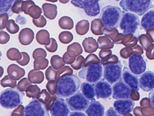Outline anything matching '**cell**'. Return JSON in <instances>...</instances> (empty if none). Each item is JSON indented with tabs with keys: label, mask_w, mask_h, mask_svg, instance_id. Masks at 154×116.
<instances>
[{
	"label": "cell",
	"mask_w": 154,
	"mask_h": 116,
	"mask_svg": "<svg viewBox=\"0 0 154 116\" xmlns=\"http://www.w3.org/2000/svg\"><path fill=\"white\" fill-rule=\"evenodd\" d=\"M81 91L83 96L89 101L95 100V87L92 83L83 82L81 84Z\"/></svg>",
	"instance_id": "cell-21"
},
{
	"label": "cell",
	"mask_w": 154,
	"mask_h": 116,
	"mask_svg": "<svg viewBox=\"0 0 154 116\" xmlns=\"http://www.w3.org/2000/svg\"><path fill=\"white\" fill-rule=\"evenodd\" d=\"M128 66L131 72L138 76L146 72V62L141 54L134 53L129 58Z\"/></svg>",
	"instance_id": "cell-11"
},
{
	"label": "cell",
	"mask_w": 154,
	"mask_h": 116,
	"mask_svg": "<svg viewBox=\"0 0 154 116\" xmlns=\"http://www.w3.org/2000/svg\"><path fill=\"white\" fill-rule=\"evenodd\" d=\"M70 110L74 111H85L90 104V101L86 99L81 92L76 93L66 99Z\"/></svg>",
	"instance_id": "cell-8"
},
{
	"label": "cell",
	"mask_w": 154,
	"mask_h": 116,
	"mask_svg": "<svg viewBox=\"0 0 154 116\" xmlns=\"http://www.w3.org/2000/svg\"><path fill=\"white\" fill-rule=\"evenodd\" d=\"M28 77L30 82L34 84H40L44 81L45 79L44 72L35 69L29 72Z\"/></svg>",
	"instance_id": "cell-25"
},
{
	"label": "cell",
	"mask_w": 154,
	"mask_h": 116,
	"mask_svg": "<svg viewBox=\"0 0 154 116\" xmlns=\"http://www.w3.org/2000/svg\"><path fill=\"white\" fill-rule=\"evenodd\" d=\"M85 113L87 116H104L105 108L100 102L92 101L85 111Z\"/></svg>",
	"instance_id": "cell-18"
},
{
	"label": "cell",
	"mask_w": 154,
	"mask_h": 116,
	"mask_svg": "<svg viewBox=\"0 0 154 116\" xmlns=\"http://www.w3.org/2000/svg\"><path fill=\"white\" fill-rule=\"evenodd\" d=\"M25 93L17 89L11 88L2 91L0 95V103L2 108L11 109L22 105Z\"/></svg>",
	"instance_id": "cell-3"
},
{
	"label": "cell",
	"mask_w": 154,
	"mask_h": 116,
	"mask_svg": "<svg viewBox=\"0 0 154 116\" xmlns=\"http://www.w3.org/2000/svg\"><path fill=\"white\" fill-rule=\"evenodd\" d=\"M85 60V59L82 55H79L75 58V60L74 62L73 63L71 64V67L76 70L80 69L81 68H82Z\"/></svg>",
	"instance_id": "cell-45"
},
{
	"label": "cell",
	"mask_w": 154,
	"mask_h": 116,
	"mask_svg": "<svg viewBox=\"0 0 154 116\" xmlns=\"http://www.w3.org/2000/svg\"><path fill=\"white\" fill-rule=\"evenodd\" d=\"M46 49L49 52H55L57 50L58 44L55 39L53 38H50V43L49 45L45 46Z\"/></svg>",
	"instance_id": "cell-47"
},
{
	"label": "cell",
	"mask_w": 154,
	"mask_h": 116,
	"mask_svg": "<svg viewBox=\"0 0 154 116\" xmlns=\"http://www.w3.org/2000/svg\"><path fill=\"white\" fill-rule=\"evenodd\" d=\"M50 62L52 67L57 70L64 67L66 64L63 58L58 55H53L51 57Z\"/></svg>",
	"instance_id": "cell-33"
},
{
	"label": "cell",
	"mask_w": 154,
	"mask_h": 116,
	"mask_svg": "<svg viewBox=\"0 0 154 116\" xmlns=\"http://www.w3.org/2000/svg\"><path fill=\"white\" fill-rule=\"evenodd\" d=\"M103 25L100 20H93L91 22V30L92 32L95 34H100V25Z\"/></svg>",
	"instance_id": "cell-44"
},
{
	"label": "cell",
	"mask_w": 154,
	"mask_h": 116,
	"mask_svg": "<svg viewBox=\"0 0 154 116\" xmlns=\"http://www.w3.org/2000/svg\"><path fill=\"white\" fill-rule=\"evenodd\" d=\"M46 88L49 93L52 95H55L57 89V81H49L46 84Z\"/></svg>",
	"instance_id": "cell-46"
},
{
	"label": "cell",
	"mask_w": 154,
	"mask_h": 116,
	"mask_svg": "<svg viewBox=\"0 0 154 116\" xmlns=\"http://www.w3.org/2000/svg\"><path fill=\"white\" fill-rule=\"evenodd\" d=\"M1 71H2V74H1V77H2V74H3V72H4V71H3V68H2V67H1Z\"/></svg>",
	"instance_id": "cell-61"
},
{
	"label": "cell",
	"mask_w": 154,
	"mask_h": 116,
	"mask_svg": "<svg viewBox=\"0 0 154 116\" xmlns=\"http://www.w3.org/2000/svg\"><path fill=\"white\" fill-rule=\"evenodd\" d=\"M57 98V96L56 95H51L46 90L44 89L41 91L37 99L45 104L48 109L49 110L50 106Z\"/></svg>",
	"instance_id": "cell-23"
},
{
	"label": "cell",
	"mask_w": 154,
	"mask_h": 116,
	"mask_svg": "<svg viewBox=\"0 0 154 116\" xmlns=\"http://www.w3.org/2000/svg\"><path fill=\"white\" fill-rule=\"evenodd\" d=\"M139 25L140 21L137 15L133 13L123 11L119 26L123 35L135 33Z\"/></svg>",
	"instance_id": "cell-5"
},
{
	"label": "cell",
	"mask_w": 154,
	"mask_h": 116,
	"mask_svg": "<svg viewBox=\"0 0 154 116\" xmlns=\"http://www.w3.org/2000/svg\"><path fill=\"white\" fill-rule=\"evenodd\" d=\"M95 94L97 99H106L112 95V87L111 84L104 79H101L95 83Z\"/></svg>",
	"instance_id": "cell-14"
},
{
	"label": "cell",
	"mask_w": 154,
	"mask_h": 116,
	"mask_svg": "<svg viewBox=\"0 0 154 116\" xmlns=\"http://www.w3.org/2000/svg\"><path fill=\"white\" fill-rule=\"evenodd\" d=\"M119 5L126 12L133 13L140 16L154 7L153 1L151 0H122L120 1Z\"/></svg>",
	"instance_id": "cell-4"
},
{
	"label": "cell",
	"mask_w": 154,
	"mask_h": 116,
	"mask_svg": "<svg viewBox=\"0 0 154 116\" xmlns=\"http://www.w3.org/2000/svg\"><path fill=\"white\" fill-rule=\"evenodd\" d=\"M10 39V36L8 33L4 31H1L0 32V44H6L9 41Z\"/></svg>",
	"instance_id": "cell-53"
},
{
	"label": "cell",
	"mask_w": 154,
	"mask_h": 116,
	"mask_svg": "<svg viewBox=\"0 0 154 116\" xmlns=\"http://www.w3.org/2000/svg\"><path fill=\"white\" fill-rule=\"evenodd\" d=\"M103 75V68L101 63H94L82 69L78 72L81 79L86 80L91 83H95L101 79Z\"/></svg>",
	"instance_id": "cell-6"
},
{
	"label": "cell",
	"mask_w": 154,
	"mask_h": 116,
	"mask_svg": "<svg viewBox=\"0 0 154 116\" xmlns=\"http://www.w3.org/2000/svg\"><path fill=\"white\" fill-rule=\"evenodd\" d=\"M7 31L11 34H15L18 32L20 27L13 20H9L6 27Z\"/></svg>",
	"instance_id": "cell-41"
},
{
	"label": "cell",
	"mask_w": 154,
	"mask_h": 116,
	"mask_svg": "<svg viewBox=\"0 0 154 116\" xmlns=\"http://www.w3.org/2000/svg\"><path fill=\"white\" fill-rule=\"evenodd\" d=\"M154 28V9L148 11L143 15L140 21V29L147 31Z\"/></svg>",
	"instance_id": "cell-19"
},
{
	"label": "cell",
	"mask_w": 154,
	"mask_h": 116,
	"mask_svg": "<svg viewBox=\"0 0 154 116\" xmlns=\"http://www.w3.org/2000/svg\"><path fill=\"white\" fill-rule=\"evenodd\" d=\"M71 2L75 7L83 9L86 14L91 17L97 16L100 11V5L98 1H72Z\"/></svg>",
	"instance_id": "cell-10"
},
{
	"label": "cell",
	"mask_w": 154,
	"mask_h": 116,
	"mask_svg": "<svg viewBox=\"0 0 154 116\" xmlns=\"http://www.w3.org/2000/svg\"><path fill=\"white\" fill-rule=\"evenodd\" d=\"M24 116H50L46 105L37 99H34L24 110Z\"/></svg>",
	"instance_id": "cell-9"
},
{
	"label": "cell",
	"mask_w": 154,
	"mask_h": 116,
	"mask_svg": "<svg viewBox=\"0 0 154 116\" xmlns=\"http://www.w3.org/2000/svg\"><path fill=\"white\" fill-rule=\"evenodd\" d=\"M24 109L25 108L23 105H20L12 111L11 116H24Z\"/></svg>",
	"instance_id": "cell-55"
},
{
	"label": "cell",
	"mask_w": 154,
	"mask_h": 116,
	"mask_svg": "<svg viewBox=\"0 0 154 116\" xmlns=\"http://www.w3.org/2000/svg\"><path fill=\"white\" fill-rule=\"evenodd\" d=\"M7 72L9 77L15 81L20 79L26 74L25 69L16 64L10 65L8 67Z\"/></svg>",
	"instance_id": "cell-22"
},
{
	"label": "cell",
	"mask_w": 154,
	"mask_h": 116,
	"mask_svg": "<svg viewBox=\"0 0 154 116\" xmlns=\"http://www.w3.org/2000/svg\"><path fill=\"white\" fill-rule=\"evenodd\" d=\"M35 5V4L32 1H23L21 7L22 11L24 12L26 14H28L29 9L31 6Z\"/></svg>",
	"instance_id": "cell-52"
},
{
	"label": "cell",
	"mask_w": 154,
	"mask_h": 116,
	"mask_svg": "<svg viewBox=\"0 0 154 116\" xmlns=\"http://www.w3.org/2000/svg\"><path fill=\"white\" fill-rule=\"evenodd\" d=\"M140 88L144 92H149L154 89V72L146 71L140 75L139 79Z\"/></svg>",
	"instance_id": "cell-17"
},
{
	"label": "cell",
	"mask_w": 154,
	"mask_h": 116,
	"mask_svg": "<svg viewBox=\"0 0 154 116\" xmlns=\"http://www.w3.org/2000/svg\"><path fill=\"white\" fill-rule=\"evenodd\" d=\"M46 52L42 48H37L34 51L33 53V57L34 59H35L38 56H41L46 58L47 57Z\"/></svg>",
	"instance_id": "cell-54"
},
{
	"label": "cell",
	"mask_w": 154,
	"mask_h": 116,
	"mask_svg": "<svg viewBox=\"0 0 154 116\" xmlns=\"http://www.w3.org/2000/svg\"><path fill=\"white\" fill-rule=\"evenodd\" d=\"M37 41L41 45H48L50 43V34L46 30L38 31L36 35Z\"/></svg>",
	"instance_id": "cell-26"
},
{
	"label": "cell",
	"mask_w": 154,
	"mask_h": 116,
	"mask_svg": "<svg viewBox=\"0 0 154 116\" xmlns=\"http://www.w3.org/2000/svg\"><path fill=\"white\" fill-rule=\"evenodd\" d=\"M73 70L69 66H65L59 69L57 72L56 81H58L60 78L65 75L73 74Z\"/></svg>",
	"instance_id": "cell-38"
},
{
	"label": "cell",
	"mask_w": 154,
	"mask_h": 116,
	"mask_svg": "<svg viewBox=\"0 0 154 116\" xmlns=\"http://www.w3.org/2000/svg\"><path fill=\"white\" fill-rule=\"evenodd\" d=\"M58 24L60 28L63 30H71L74 27L73 21L69 16L61 17L58 21Z\"/></svg>",
	"instance_id": "cell-31"
},
{
	"label": "cell",
	"mask_w": 154,
	"mask_h": 116,
	"mask_svg": "<svg viewBox=\"0 0 154 116\" xmlns=\"http://www.w3.org/2000/svg\"><path fill=\"white\" fill-rule=\"evenodd\" d=\"M44 15L49 20H54L57 14V6L53 4L45 3L42 5Z\"/></svg>",
	"instance_id": "cell-24"
},
{
	"label": "cell",
	"mask_w": 154,
	"mask_h": 116,
	"mask_svg": "<svg viewBox=\"0 0 154 116\" xmlns=\"http://www.w3.org/2000/svg\"><path fill=\"white\" fill-rule=\"evenodd\" d=\"M59 2L63 4H66L67 3L69 2V1H66V0H62L61 1V0H60Z\"/></svg>",
	"instance_id": "cell-60"
},
{
	"label": "cell",
	"mask_w": 154,
	"mask_h": 116,
	"mask_svg": "<svg viewBox=\"0 0 154 116\" xmlns=\"http://www.w3.org/2000/svg\"><path fill=\"white\" fill-rule=\"evenodd\" d=\"M32 21L36 27L40 28L45 27L47 24L46 19L43 15H41L38 19H33Z\"/></svg>",
	"instance_id": "cell-49"
},
{
	"label": "cell",
	"mask_w": 154,
	"mask_h": 116,
	"mask_svg": "<svg viewBox=\"0 0 154 116\" xmlns=\"http://www.w3.org/2000/svg\"><path fill=\"white\" fill-rule=\"evenodd\" d=\"M14 0H1L0 1V13L7 14L9 16H11L13 13L12 7L15 3Z\"/></svg>",
	"instance_id": "cell-28"
},
{
	"label": "cell",
	"mask_w": 154,
	"mask_h": 116,
	"mask_svg": "<svg viewBox=\"0 0 154 116\" xmlns=\"http://www.w3.org/2000/svg\"><path fill=\"white\" fill-rule=\"evenodd\" d=\"M42 9L39 6L35 5H32L28 10V14L31 16L33 19H38L41 16Z\"/></svg>",
	"instance_id": "cell-36"
},
{
	"label": "cell",
	"mask_w": 154,
	"mask_h": 116,
	"mask_svg": "<svg viewBox=\"0 0 154 116\" xmlns=\"http://www.w3.org/2000/svg\"><path fill=\"white\" fill-rule=\"evenodd\" d=\"M89 21L87 20H82L78 22L75 26V31L77 34L83 35L86 34L89 30Z\"/></svg>",
	"instance_id": "cell-30"
},
{
	"label": "cell",
	"mask_w": 154,
	"mask_h": 116,
	"mask_svg": "<svg viewBox=\"0 0 154 116\" xmlns=\"http://www.w3.org/2000/svg\"><path fill=\"white\" fill-rule=\"evenodd\" d=\"M123 13V11L118 6L107 5L102 10L100 20L106 29L112 30L119 26Z\"/></svg>",
	"instance_id": "cell-2"
},
{
	"label": "cell",
	"mask_w": 154,
	"mask_h": 116,
	"mask_svg": "<svg viewBox=\"0 0 154 116\" xmlns=\"http://www.w3.org/2000/svg\"><path fill=\"white\" fill-rule=\"evenodd\" d=\"M75 58H72L69 57L66 52L64 53L63 57V60L65 63L66 64H71V65L72 63H73L74 62L75 60Z\"/></svg>",
	"instance_id": "cell-56"
},
{
	"label": "cell",
	"mask_w": 154,
	"mask_h": 116,
	"mask_svg": "<svg viewBox=\"0 0 154 116\" xmlns=\"http://www.w3.org/2000/svg\"><path fill=\"white\" fill-rule=\"evenodd\" d=\"M149 98L150 101V105L154 108V89L151 91L149 94Z\"/></svg>",
	"instance_id": "cell-58"
},
{
	"label": "cell",
	"mask_w": 154,
	"mask_h": 116,
	"mask_svg": "<svg viewBox=\"0 0 154 116\" xmlns=\"http://www.w3.org/2000/svg\"><path fill=\"white\" fill-rule=\"evenodd\" d=\"M135 102L131 99L117 100L113 103V108L117 112L123 116L133 111Z\"/></svg>",
	"instance_id": "cell-16"
},
{
	"label": "cell",
	"mask_w": 154,
	"mask_h": 116,
	"mask_svg": "<svg viewBox=\"0 0 154 116\" xmlns=\"http://www.w3.org/2000/svg\"><path fill=\"white\" fill-rule=\"evenodd\" d=\"M82 45L85 51L88 53L95 51L97 49L96 41L92 37L85 38L83 41Z\"/></svg>",
	"instance_id": "cell-29"
},
{
	"label": "cell",
	"mask_w": 154,
	"mask_h": 116,
	"mask_svg": "<svg viewBox=\"0 0 154 116\" xmlns=\"http://www.w3.org/2000/svg\"><path fill=\"white\" fill-rule=\"evenodd\" d=\"M24 1H16L13 6L12 7V12L14 13L20 14L22 12L21 10V7H22V3H23Z\"/></svg>",
	"instance_id": "cell-51"
},
{
	"label": "cell",
	"mask_w": 154,
	"mask_h": 116,
	"mask_svg": "<svg viewBox=\"0 0 154 116\" xmlns=\"http://www.w3.org/2000/svg\"><path fill=\"white\" fill-rule=\"evenodd\" d=\"M21 53L22 56V59L20 60L17 61V62L21 66H26L29 63L30 61V57L27 53L25 52H22Z\"/></svg>",
	"instance_id": "cell-50"
},
{
	"label": "cell",
	"mask_w": 154,
	"mask_h": 116,
	"mask_svg": "<svg viewBox=\"0 0 154 116\" xmlns=\"http://www.w3.org/2000/svg\"><path fill=\"white\" fill-rule=\"evenodd\" d=\"M7 56L11 61H20L22 59V54L17 48H11L8 50Z\"/></svg>",
	"instance_id": "cell-35"
},
{
	"label": "cell",
	"mask_w": 154,
	"mask_h": 116,
	"mask_svg": "<svg viewBox=\"0 0 154 116\" xmlns=\"http://www.w3.org/2000/svg\"><path fill=\"white\" fill-rule=\"evenodd\" d=\"M104 116H122L116 111L113 107H110L106 111Z\"/></svg>",
	"instance_id": "cell-57"
},
{
	"label": "cell",
	"mask_w": 154,
	"mask_h": 116,
	"mask_svg": "<svg viewBox=\"0 0 154 116\" xmlns=\"http://www.w3.org/2000/svg\"><path fill=\"white\" fill-rule=\"evenodd\" d=\"M51 116H68L71 113L70 109L65 100L57 98L49 109Z\"/></svg>",
	"instance_id": "cell-13"
},
{
	"label": "cell",
	"mask_w": 154,
	"mask_h": 116,
	"mask_svg": "<svg viewBox=\"0 0 154 116\" xmlns=\"http://www.w3.org/2000/svg\"><path fill=\"white\" fill-rule=\"evenodd\" d=\"M1 84L4 88H15L17 86V81L12 79L9 75H6L1 81Z\"/></svg>",
	"instance_id": "cell-39"
},
{
	"label": "cell",
	"mask_w": 154,
	"mask_h": 116,
	"mask_svg": "<svg viewBox=\"0 0 154 116\" xmlns=\"http://www.w3.org/2000/svg\"><path fill=\"white\" fill-rule=\"evenodd\" d=\"M9 17V15L7 14H0V30L1 31L7 27Z\"/></svg>",
	"instance_id": "cell-48"
},
{
	"label": "cell",
	"mask_w": 154,
	"mask_h": 116,
	"mask_svg": "<svg viewBox=\"0 0 154 116\" xmlns=\"http://www.w3.org/2000/svg\"><path fill=\"white\" fill-rule=\"evenodd\" d=\"M31 85L32 83L30 82L29 79L26 78H24L19 82L17 85V89L20 91L23 92L26 91V89Z\"/></svg>",
	"instance_id": "cell-40"
},
{
	"label": "cell",
	"mask_w": 154,
	"mask_h": 116,
	"mask_svg": "<svg viewBox=\"0 0 154 116\" xmlns=\"http://www.w3.org/2000/svg\"><path fill=\"white\" fill-rule=\"evenodd\" d=\"M122 80L131 89L138 91L140 89L139 79L137 75L131 72L128 67L125 66L122 69Z\"/></svg>",
	"instance_id": "cell-15"
},
{
	"label": "cell",
	"mask_w": 154,
	"mask_h": 116,
	"mask_svg": "<svg viewBox=\"0 0 154 116\" xmlns=\"http://www.w3.org/2000/svg\"><path fill=\"white\" fill-rule=\"evenodd\" d=\"M26 96L29 98L37 99L41 91L40 88L37 85H31L26 91Z\"/></svg>",
	"instance_id": "cell-34"
},
{
	"label": "cell",
	"mask_w": 154,
	"mask_h": 116,
	"mask_svg": "<svg viewBox=\"0 0 154 116\" xmlns=\"http://www.w3.org/2000/svg\"><path fill=\"white\" fill-rule=\"evenodd\" d=\"M59 40L62 43L67 44L70 43L73 39V35L69 31L62 32L59 35Z\"/></svg>",
	"instance_id": "cell-37"
},
{
	"label": "cell",
	"mask_w": 154,
	"mask_h": 116,
	"mask_svg": "<svg viewBox=\"0 0 154 116\" xmlns=\"http://www.w3.org/2000/svg\"><path fill=\"white\" fill-rule=\"evenodd\" d=\"M49 61L47 59L43 56L37 57L34 62V67L35 69L44 70L47 68Z\"/></svg>",
	"instance_id": "cell-32"
},
{
	"label": "cell",
	"mask_w": 154,
	"mask_h": 116,
	"mask_svg": "<svg viewBox=\"0 0 154 116\" xmlns=\"http://www.w3.org/2000/svg\"><path fill=\"white\" fill-rule=\"evenodd\" d=\"M83 49L81 44L77 42H74L68 46L67 48V54L69 57L75 58L82 54Z\"/></svg>",
	"instance_id": "cell-27"
},
{
	"label": "cell",
	"mask_w": 154,
	"mask_h": 116,
	"mask_svg": "<svg viewBox=\"0 0 154 116\" xmlns=\"http://www.w3.org/2000/svg\"><path fill=\"white\" fill-rule=\"evenodd\" d=\"M57 70L55 69L52 66H49L45 72L46 78L49 81H56V74Z\"/></svg>",
	"instance_id": "cell-43"
},
{
	"label": "cell",
	"mask_w": 154,
	"mask_h": 116,
	"mask_svg": "<svg viewBox=\"0 0 154 116\" xmlns=\"http://www.w3.org/2000/svg\"><path fill=\"white\" fill-rule=\"evenodd\" d=\"M69 116H87V115L82 111H73L70 113Z\"/></svg>",
	"instance_id": "cell-59"
},
{
	"label": "cell",
	"mask_w": 154,
	"mask_h": 116,
	"mask_svg": "<svg viewBox=\"0 0 154 116\" xmlns=\"http://www.w3.org/2000/svg\"><path fill=\"white\" fill-rule=\"evenodd\" d=\"M112 98L116 100L130 99L132 89L122 79L112 85Z\"/></svg>",
	"instance_id": "cell-12"
},
{
	"label": "cell",
	"mask_w": 154,
	"mask_h": 116,
	"mask_svg": "<svg viewBox=\"0 0 154 116\" xmlns=\"http://www.w3.org/2000/svg\"><path fill=\"white\" fill-rule=\"evenodd\" d=\"M34 37L35 33L33 30L30 28H24L19 33V40L22 45H28L33 42Z\"/></svg>",
	"instance_id": "cell-20"
},
{
	"label": "cell",
	"mask_w": 154,
	"mask_h": 116,
	"mask_svg": "<svg viewBox=\"0 0 154 116\" xmlns=\"http://www.w3.org/2000/svg\"><path fill=\"white\" fill-rule=\"evenodd\" d=\"M99 60L97 56L94 54H90L85 60L82 67H85L94 63H99Z\"/></svg>",
	"instance_id": "cell-42"
},
{
	"label": "cell",
	"mask_w": 154,
	"mask_h": 116,
	"mask_svg": "<svg viewBox=\"0 0 154 116\" xmlns=\"http://www.w3.org/2000/svg\"><path fill=\"white\" fill-rule=\"evenodd\" d=\"M122 65L120 61L116 63L106 64L103 67V79L111 84L122 79Z\"/></svg>",
	"instance_id": "cell-7"
},
{
	"label": "cell",
	"mask_w": 154,
	"mask_h": 116,
	"mask_svg": "<svg viewBox=\"0 0 154 116\" xmlns=\"http://www.w3.org/2000/svg\"><path fill=\"white\" fill-rule=\"evenodd\" d=\"M79 78L74 74L65 75L57 81L56 95L59 98H67L77 92L80 86Z\"/></svg>",
	"instance_id": "cell-1"
}]
</instances>
